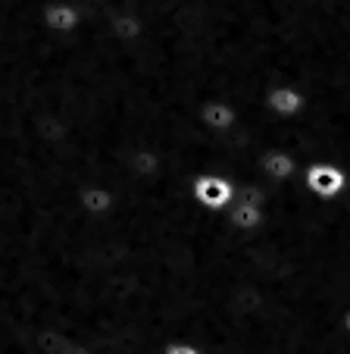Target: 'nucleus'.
I'll use <instances>...</instances> for the list:
<instances>
[{
	"label": "nucleus",
	"instance_id": "obj_1",
	"mask_svg": "<svg viewBox=\"0 0 350 354\" xmlns=\"http://www.w3.org/2000/svg\"><path fill=\"white\" fill-rule=\"evenodd\" d=\"M188 194H191V201L200 210L222 216L238 201V182L222 173H197L191 179V185H188Z\"/></svg>",
	"mask_w": 350,
	"mask_h": 354
},
{
	"label": "nucleus",
	"instance_id": "obj_2",
	"mask_svg": "<svg viewBox=\"0 0 350 354\" xmlns=\"http://www.w3.org/2000/svg\"><path fill=\"white\" fill-rule=\"evenodd\" d=\"M300 182H304L307 194H313L316 201H338L347 194L350 188V176L341 163L331 160H313L304 167L300 173Z\"/></svg>",
	"mask_w": 350,
	"mask_h": 354
},
{
	"label": "nucleus",
	"instance_id": "obj_3",
	"mask_svg": "<svg viewBox=\"0 0 350 354\" xmlns=\"http://www.w3.org/2000/svg\"><path fill=\"white\" fill-rule=\"evenodd\" d=\"M41 22L50 35H60V38H72L75 32L85 22V13H81L79 3L72 0H50L41 7Z\"/></svg>",
	"mask_w": 350,
	"mask_h": 354
},
{
	"label": "nucleus",
	"instance_id": "obj_4",
	"mask_svg": "<svg viewBox=\"0 0 350 354\" xmlns=\"http://www.w3.org/2000/svg\"><path fill=\"white\" fill-rule=\"evenodd\" d=\"M263 104H266V110H269L275 120L294 122V120H300V116H304V110H307V94L300 91L298 85L282 82V85H272L269 91H266Z\"/></svg>",
	"mask_w": 350,
	"mask_h": 354
},
{
	"label": "nucleus",
	"instance_id": "obj_5",
	"mask_svg": "<svg viewBox=\"0 0 350 354\" xmlns=\"http://www.w3.org/2000/svg\"><path fill=\"white\" fill-rule=\"evenodd\" d=\"M197 122L210 135H229V132H235V129H238L241 113H238V107H235V104H229V100L210 97V100H204V104H200Z\"/></svg>",
	"mask_w": 350,
	"mask_h": 354
},
{
	"label": "nucleus",
	"instance_id": "obj_6",
	"mask_svg": "<svg viewBox=\"0 0 350 354\" xmlns=\"http://www.w3.org/2000/svg\"><path fill=\"white\" fill-rule=\"evenodd\" d=\"M257 173L263 182H291L304 173L300 160L291 151H282V147H272L266 154H260L257 160Z\"/></svg>",
	"mask_w": 350,
	"mask_h": 354
},
{
	"label": "nucleus",
	"instance_id": "obj_7",
	"mask_svg": "<svg viewBox=\"0 0 350 354\" xmlns=\"http://www.w3.org/2000/svg\"><path fill=\"white\" fill-rule=\"evenodd\" d=\"M32 345L38 354H94V348L88 345V342L72 339L69 333H63V329H57V326L35 329Z\"/></svg>",
	"mask_w": 350,
	"mask_h": 354
},
{
	"label": "nucleus",
	"instance_id": "obj_8",
	"mask_svg": "<svg viewBox=\"0 0 350 354\" xmlns=\"http://www.w3.org/2000/svg\"><path fill=\"white\" fill-rule=\"evenodd\" d=\"M75 204L85 216L91 220H100V216H110L116 210V192L110 185H100V182H91V185H81L79 194H75Z\"/></svg>",
	"mask_w": 350,
	"mask_h": 354
},
{
	"label": "nucleus",
	"instance_id": "obj_9",
	"mask_svg": "<svg viewBox=\"0 0 350 354\" xmlns=\"http://www.w3.org/2000/svg\"><path fill=\"white\" fill-rule=\"evenodd\" d=\"M106 32L119 44H138L147 35V22L135 10H113V13H106Z\"/></svg>",
	"mask_w": 350,
	"mask_h": 354
},
{
	"label": "nucleus",
	"instance_id": "obj_10",
	"mask_svg": "<svg viewBox=\"0 0 350 354\" xmlns=\"http://www.w3.org/2000/svg\"><path fill=\"white\" fill-rule=\"evenodd\" d=\"M225 223H229L235 232H260V229L266 226V207L247 204V201H235V204L225 210Z\"/></svg>",
	"mask_w": 350,
	"mask_h": 354
},
{
	"label": "nucleus",
	"instance_id": "obj_11",
	"mask_svg": "<svg viewBox=\"0 0 350 354\" xmlns=\"http://www.w3.org/2000/svg\"><path fill=\"white\" fill-rule=\"evenodd\" d=\"M163 354H204V348L194 345V342H188V339H179V342L163 345Z\"/></svg>",
	"mask_w": 350,
	"mask_h": 354
},
{
	"label": "nucleus",
	"instance_id": "obj_12",
	"mask_svg": "<svg viewBox=\"0 0 350 354\" xmlns=\"http://www.w3.org/2000/svg\"><path fill=\"white\" fill-rule=\"evenodd\" d=\"M341 326H344V333H347V335H350V310H347V314H344V320H341Z\"/></svg>",
	"mask_w": 350,
	"mask_h": 354
}]
</instances>
